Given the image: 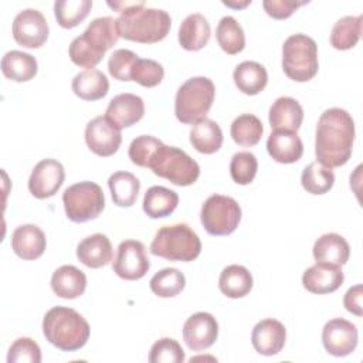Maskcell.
Returning a JSON list of instances; mask_svg holds the SVG:
<instances>
[{"label": "cell", "instance_id": "obj_41", "mask_svg": "<svg viewBox=\"0 0 363 363\" xmlns=\"http://www.w3.org/2000/svg\"><path fill=\"white\" fill-rule=\"evenodd\" d=\"M163 77H164L163 67L157 61L146 60V58H138L130 72L132 81L146 88L157 86L162 82Z\"/></svg>", "mask_w": 363, "mask_h": 363}, {"label": "cell", "instance_id": "obj_48", "mask_svg": "<svg viewBox=\"0 0 363 363\" xmlns=\"http://www.w3.org/2000/svg\"><path fill=\"white\" fill-rule=\"evenodd\" d=\"M108 6L122 14V13H126V11L133 10V9L145 6V1H113V3L108 1Z\"/></svg>", "mask_w": 363, "mask_h": 363}, {"label": "cell", "instance_id": "obj_20", "mask_svg": "<svg viewBox=\"0 0 363 363\" xmlns=\"http://www.w3.org/2000/svg\"><path fill=\"white\" fill-rule=\"evenodd\" d=\"M47 247L45 234L35 224L18 225L11 234V250L26 261L40 258Z\"/></svg>", "mask_w": 363, "mask_h": 363}, {"label": "cell", "instance_id": "obj_21", "mask_svg": "<svg viewBox=\"0 0 363 363\" xmlns=\"http://www.w3.org/2000/svg\"><path fill=\"white\" fill-rule=\"evenodd\" d=\"M267 150L275 162L289 164L302 157L303 143L296 132L274 130L267 139Z\"/></svg>", "mask_w": 363, "mask_h": 363}, {"label": "cell", "instance_id": "obj_39", "mask_svg": "<svg viewBox=\"0 0 363 363\" xmlns=\"http://www.w3.org/2000/svg\"><path fill=\"white\" fill-rule=\"evenodd\" d=\"M149 286L160 298H173L184 289L186 278L177 268H164L152 277Z\"/></svg>", "mask_w": 363, "mask_h": 363}, {"label": "cell", "instance_id": "obj_43", "mask_svg": "<svg viewBox=\"0 0 363 363\" xmlns=\"http://www.w3.org/2000/svg\"><path fill=\"white\" fill-rule=\"evenodd\" d=\"M150 363H183L184 352L180 343L172 337L156 340L149 353Z\"/></svg>", "mask_w": 363, "mask_h": 363}, {"label": "cell", "instance_id": "obj_9", "mask_svg": "<svg viewBox=\"0 0 363 363\" xmlns=\"http://www.w3.org/2000/svg\"><path fill=\"white\" fill-rule=\"evenodd\" d=\"M67 217L74 223H86L96 218L105 207V196L99 184L79 182L62 193Z\"/></svg>", "mask_w": 363, "mask_h": 363}, {"label": "cell", "instance_id": "obj_7", "mask_svg": "<svg viewBox=\"0 0 363 363\" xmlns=\"http://www.w3.org/2000/svg\"><path fill=\"white\" fill-rule=\"evenodd\" d=\"M282 69L295 82L311 81L319 69L315 40L301 33L289 35L282 45Z\"/></svg>", "mask_w": 363, "mask_h": 363}, {"label": "cell", "instance_id": "obj_10", "mask_svg": "<svg viewBox=\"0 0 363 363\" xmlns=\"http://www.w3.org/2000/svg\"><path fill=\"white\" fill-rule=\"evenodd\" d=\"M200 220L210 235H228L241 221V207L233 197L213 194L204 201Z\"/></svg>", "mask_w": 363, "mask_h": 363}, {"label": "cell", "instance_id": "obj_35", "mask_svg": "<svg viewBox=\"0 0 363 363\" xmlns=\"http://www.w3.org/2000/svg\"><path fill=\"white\" fill-rule=\"evenodd\" d=\"M216 38L221 50L230 55L241 52L245 47L244 30L231 16H225L220 20L216 30Z\"/></svg>", "mask_w": 363, "mask_h": 363}, {"label": "cell", "instance_id": "obj_34", "mask_svg": "<svg viewBox=\"0 0 363 363\" xmlns=\"http://www.w3.org/2000/svg\"><path fill=\"white\" fill-rule=\"evenodd\" d=\"M362 16H345L339 18L330 31V45L336 50L345 51L353 48L360 40L362 34Z\"/></svg>", "mask_w": 363, "mask_h": 363}, {"label": "cell", "instance_id": "obj_25", "mask_svg": "<svg viewBox=\"0 0 363 363\" xmlns=\"http://www.w3.org/2000/svg\"><path fill=\"white\" fill-rule=\"evenodd\" d=\"M312 252L316 262H326L342 267L349 261L350 247L342 235L336 233H328L315 241Z\"/></svg>", "mask_w": 363, "mask_h": 363}, {"label": "cell", "instance_id": "obj_49", "mask_svg": "<svg viewBox=\"0 0 363 363\" xmlns=\"http://www.w3.org/2000/svg\"><path fill=\"white\" fill-rule=\"evenodd\" d=\"M223 4H224V6H227V7H233V9H242V7H245V6H248V4H251V0H245V1H242V3H233V1H223Z\"/></svg>", "mask_w": 363, "mask_h": 363}, {"label": "cell", "instance_id": "obj_40", "mask_svg": "<svg viewBox=\"0 0 363 363\" xmlns=\"http://www.w3.org/2000/svg\"><path fill=\"white\" fill-rule=\"evenodd\" d=\"M258 170V160L251 152H237L230 162L231 179L241 186L250 184Z\"/></svg>", "mask_w": 363, "mask_h": 363}, {"label": "cell", "instance_id": "obj_30", "mask_svg": "<svg viewBox=\"0 0 363 363\" xmlns=\"http://www.w3.org/2000/svg\"><path fill=\"white\" fill-rule=\"evenodd\" d=\"M252 275L251 272L242 265H228L225 267L218 278V288L220 291L233 299L242 298L250 294L252 289Z\"/></svg>", "mask_w": 363, "mask_h": 363}, {"label": "cell", "instance_id": "obj_44", "mask_svg": "<svg viewBox=\"0 0 363 363\" xmlns=\"http://www.w3.org/2000/svg\"><path fill=\"white\" fill-rule=\"evenodd\" d=\"M138 58L139 57L130 50H126V48L115 50L109 57L108 71L118 81H125V82L132 81L130 72Z\"/></svg>", "mask_w": 363, "mask_h": 363}, {"label": "cell", "instance_id": "obj_24", "mask_svg": "<svg viewBox=\"0 0 363 363\" xmlns=\"http://www.w3.org/2000/svg\"><path fill=\"white\" fill-rule=\"evenodd\" d=\"M211 28L207 18L200 13L189 14L179 28V44L187 51L204 48L210 40Z\"/></svg>", "mask_w": 363, "mask_h": 363}, {"label": "cell", "instance_id": "obj_12", "mask_svg": "<svg viewBox=\"0 0 363 363\" xmlns=\"http://www.w3.org/2000/svg\"><path fill=\"white\" fill-rule=\"evenodd\" d=\"M13 38L26 48H40L48 38V23L44 14L35 9L20 11L13 20Z\"/></svg>", "mask_w": 363, "mask_h": 363}, {"label": "cell", "instance_id": "obj_22", "mask_svg": "<svg viewBox=\"0 0 363 363\" xmlns=\"http://www.w3.org/2000/svg\"><path fill=\"white\" fill-rule=\"evenodd\" d=\"M269 125L274 130L296 132L303 121L301 104L291 96H279L269 108Z\"/></svg>", "mask_w": 363, "mask_h": 363}, {"label": "cell", "instance_id": "obj_37", "mask_svg": "<svg viewBox=\"0 0 363 363\" xmlns=\"http://www.w3.org/2000/svg\"><path fill=\"white\" fill-rule=\"evenodd\" d=\"M91 9V0H60L54 3L57 23L68 30L79 26L88 17Z\"/></svg>", "mask_w": 363, "mask_h": 363}, {"label": "cell", "instance_id": "obj_47", "mask_svg": "<svg viewBox=\"0 0 363 363\" xmlns=\"http://www.w3.org/2000/svg\"><path fill=\"white\" fill-rule=\"evenodd\" d=\"M362 296H363V286L360 284L349 288L343 298V305H345L346 311L356 316H362L363 315Z\"/></svg>", "mask_w": 363, "mask_h": 363}, {"label": "cell", "instance_id": "obj_2", "mask_svg": "<svg viewBox=\"0 0 363 363\" xmlns=\"http://www.w3.org/2000/svg\"><path fill=\"white\" fill-rule=\"evenodd\" d=\"M119 40L116 20L112 17H98L91 21L86 30L75 37L69 44L71 61L82 68L92 69L104 58L105 52Z\"/></svg>", "mask_w": 363, "mask_h": 363}, {"label": "cell", "instance_id": "obj_29", "mask_svg": "<svg viewBox=\"0 0 363 363\" xmlns=\"http://www.w3.org/2000/svg\"><path fill=\"white\" fill-rule=\"evenodd\" d=\"M235 86L245 95H257L267 86L268 74L264 65L255 61H242L233 74Z\"/></svg>", "mask_w": 363, "mask_h": 363}, {"label": "cell", "instance_id": "obj_5", "mask_svg": "<svg viewBox=\"0 0 363 363\" xmlns=\"http://www.w3.org/2000/svg\"><path fill=\"white\" fill-rule=\"evenodd\" d=\"M150 252L169 261L189 262L201 252V241L193 228L184 223L160 227L150 244Z\"/></svg>", "mask_w": 363, "mask_h": 363}, {"label": "cell", "instance_id": "obj_33", "mask_svg": "<svg viewBox=\"0 0 363 363\" xmlns=\"http://www.w3.org/2000/svg\"><path fill=\"white\" fill-rule=\"evenodd\" d=\"M108 186L113 203L119 207L133 206L140 190L139 179L129 172H115L109 176Z\"/></svg>", "mask_w": 363, "mask_h": 363}, {"label": "cell", "instance_id": "obj_27", "mask_svg": "<svg viewBox=\"0 0 363 363\" xmlns=\"http://www.w3.org/2000/svg\"><path fill=\"white\" fill-rule=\"evenodd\" d=\"M74 94L84 101L102 99L109 91V81L99 69H85L77 74L72 79Z\"/></svg>", "mask_w": 363, "mask_h": 363}, {"label": "cell", "instance_id": "obj_1", "mask_svg": "<svg viewBox=\"0 0 363 363\" xmlns=\"http://www.w3.org/2000/svg\"><path fill=\"white\" fill-rule=\"evenodd\" d=\"M354 122L342 108L326 109L318 119L315 138L316 162L328 169L346 164L352 156Z\"/></svg>", "mask_w": 363, "mask_h": 363}, {"label": "cell", "instance_id": "obj_38", "mask_svg": "<svg viewBox=\"0 0 363 363\" xmlns=\"http://www.w3.org/2000/svg\"><path fill=\"white\" fill-rule=\"evenodd\" d=\"M302 187L311 194H325L335 184V174L330 169L318 162L309 163L301 174Z\"/></svg>", "mask_w": 363, "mask_h": 363}, {"label": "cell", "instance_id": "obj_19", "mask_svg": "<svg viewBox=\"0 0 363 363\" xmlns=\"http://www.w3.org/2000/svg\"><path fill=\"white\" fill-rule=\"evenodd\" d=\"M286 340V329L284 323L277 319L259 320L251 333V343L254 349L264 356L278 354Z\"/></svg>", "mask_w": 363, "mask_h": 363}, {"label": "cell", "instance_id": "obj_46", "mask_svg": "<svg viewBox=\"0 0 363 363\" xmlns=\"http://www.w3.org/2000/svg\"><path fill=\"white\" fill-rule=\"evenodd\" d=\"M308 1H295V0H264L262 7L267 14L275 20H285L291 17L296 9L306 4Z\"/></svg>", "mask_w": 363, "mask_h": 363}, {"label": "cell", "instance_id": "obj_6", "mask_svg": "<svg viewBox=\"0 0 363 363\" xmlns=\"http://www.w3.org/2000/svg\"><path fill=\"white\" fill-rule=\"evenodd\" d=\"M216 95V86L207 77H193L180 85L174 99L176 118L186 125L206 118Z\"/></svg>", "mask_w": 363, "mask_h": 363}, {"label": "cell", "instance_id": "obj_14", "mask_svg": "<svg viewBox=\"0 0 363 363\" xmlns=\"http://www.w3.org/2000/svg\"><path fill=\"white\" fill-rule=\"evenodd\" d=\"M64 180V166L55 159H43L30 174L28 190L35 199H48L61 189Z\"/></svg>", "mask_w": 363, "mask_h": 363}, {"label": "cell", "instance_id": "obj_13", "mask_svg": "<svg viewBox=\"0 0 363 363\" xmlns=\"http://www.w3.org/2000/svg\"><path fill=\"white\" fill-rule=\"evenodd\" d=\"M85 142L91 152L101 157L112 156L122 143L121 129L106 116H96L86 123Z\"/></svg>", "mask_w": 363, "mask_h": 363}, {"label": "cell", "instance_id": "obj_11", "mask_svg": "<svg viewBox=\"0 0 363 363\" xmlns=\"http://www.w3.org/2000/svg\"><path fill=\"white\" fill-rule=\"evenodd\" d=\"M150 268L145 245L138 240H125L119 244L112 262L113 272L126 281L143 278Z\"/></svg>", "mask_w": 363, "mask_h": 363}, {"label": "cell", "instance_id": "obj_31", "mask_svg": "<svg viewBox=\"0 0 363 363\" xmlns=\"http://www.w3.org/2000/svg\"><path fill=\"white\" fill-rule=\"evenodd\" d=\"M177 204V193L163 186H152L146 190L143 197V211L150 218H163L170 216L176 210Z\"/></svg>", "mask_w": 363, "mask_h": 363}, {"label": "cell", "instance_id": "obj_36", "mask_svg": "<svg viewBox=\"0 0 363 363\" xmlns=\"http://www.w3.org/2000/svg\"><path fill=\"white\" fill-rule=\"evenodd\" d=\"M230 133L233 140L245 147L255 146L264 133L262 122L252 113H242L238 118H235L231 123Z\"/></svg>", "mask_w": 363, "mask_h": 363}, {"label": "cell", "instance_id": "obj_16", "mask_svg": "<svg viewBox=\"0 0 363 363\" xmlns=\"http://www.w3.org/2000/svg\"><path fill=\"white\" fill-rule=\"evenodd\" d=\"M218 336V323L211 313H193L183 325V340L193 352L206 350L214 345Z\"/></svg>", "mask_w": 363, "mask_h": 363}, {"label": "cell", "instance_id": "obj_28", "mask_svg": "<svg viewBox=\"0 0 363 363\" xmlns=\"http://www.w3.org/2000/svg\"><path fill=\"white\" fill-rule=\"evenodd\" d=\"M38 71L37 60L24 51L11 50L1 58V72L6 78L16 82H26L35 77Z\"/></svg>", "mask_w": 363, "mask_h": 363}, {"label": "cell", "instance_id": "obj_3", "mask_svg": "<svg viewBox=\"0 0 363 363\" xmlns=\"http://www.w3.org/2000/svg\"><path fill=\"white\" fill-rule=\"evenodd\" d=\"M43 333L57 349L74 352L85 346L91 329L86 319L75 309L54 306L44 315Z\"/></svg>", "mask_w": 363, "mask_h": 363}, {"label": "cell", "instance_id": "obj_23", "mask_svg": "<svg viewBox=\"0 0 363 363\" xmlns=\"http://www.w3.org/2000/svg\"><path fill=\"white\" fill-rule=\"evenodd\" d=\"M112 244L105 234L85 237L77 247L78 259L88 268H101L112 261Z\"/></svg>", "mask_w": 363, "mask_h": 363}, {"label": "cell", "instance_id": "obj_8", "mask_svg": "<svg viewBox=\"0 0 363 363\" xmlns=\"http://www.w3.org/2000/svg\"><path fill=\"white\" fill-rule=\"evenodd\" d=\"M156 176L184 187L191 186L200 176V167L184 150L162 143L147 166Z\"/></svg>", "mask_w": 363, "mask_h": 363}, {"label": "cell", "instance_id": "obj_15", "mask_svg": "<svg viewBox=\"0 0 363 363\" xmlns=\"http://www.w3.org/2000/svg\"><path fill=\"white\" fill-rule=\"evenodd\" d=\"M322 343L329 354L336 357L347 356L357 346V328L342 318L330 319L323 326Z\"/></svg>", "mask_w": 363, "mask_h": 363}, {"label": "cell", "instance_id": "obj_42", "mask_svg": "<svg viewBox=\"0 0 363 363\" xmlns=\"http://www.w3.org/2000/svg\"><path fill=\"white\" fill-rule=\"evenodd\" d=\"M163 142L150 136V135H140L135 138L129 145V159L133 164L140 167H147L152 156L159 149Z\"/></svg>", "mask_w": 363, "mask_h": 363}, {"label": "cell", "instance_id": "obj_32", "mask_svg": "<svg viewBox=\"0 0 363 363\" xmlns=\"http://www.w3.org/2000/svg\"><path fill=\"white\" fill-rule=\"evenodd\" d=\"M190 143L197 152L213 155L223 145L221 128L217 125V122L204 118L193 125L190 130Z\"/></svg>", "mask_w": 363, "mask_h": 363}, {"label": "cell", "instance_id": "obj_17", "mask_svg": "<svg viewBox=\"0 0 363 363\" xmlns=\"http://www.w3.org/2000/svg\"><path fill=\"white\" fill-rule=\"evenodd\" d=\"M345 275L340 267L326 262H316L302 275V285L311 294H332L342 286Z\"/></svg>", "mask_w": 363, "mask_h": 363}, {"label": "cell", "instance_id": "obj_26", "mask_svg": "<svg viewBox=\"0 0 363 363\" xmlns=\"http://www.w3.org/2000/svg\"><path fill=\"white\" fill-rule=\"evenodd\" d=\"M86 288L85 274L74 265H62L51 277L52 292L64 299L79 298Z\"/></svg>", "mask_w": 363, "mask_h": 363}, {"label": "cell", "instance_id": "obj_45", "mask_svg": "<svg viewBox=\"0 0 363 363\" xmlns=\"http://www.w3.org/2000/svg\"><path fill=\"white\" fill-rule=\"evenodd\" d=\"M9 363H40L41 350L40 346L31 337L16 339L7 354Z\"/></svg>", "mask_w": 363, "mask_h": 363}, {"label": "cell", "instance_id": "obj_4", "mask_svg": "<svg viewBox=\"0 0 363 363\" xmlns=\"http://www.w3.org/2000/svg\"><path fill=\"white\" fill-rule=\"evenodd\" d=\"M170 26L172 18L167 11L145 6L122 13L116 18L119 37L140 44L162 41L169 34Z\"/></svg>", "mask_w": 363, "mask_h": 363}, {"label": "cell", "instance_id": "obj_18", "mask_svg": "<svg viewBox=\"0 0 363 363\" xmlns=\"http://www.w3.org/2000/svg\"><path fill=\"white\" fill-rule=\"evenodd\" d=\"M106 118L119 129L129 128L145 115L143 99L135 94H119L109 101L105 112Z\"/></svg>", "mask_w": 363, "mask_h": 363}]
</instances>
